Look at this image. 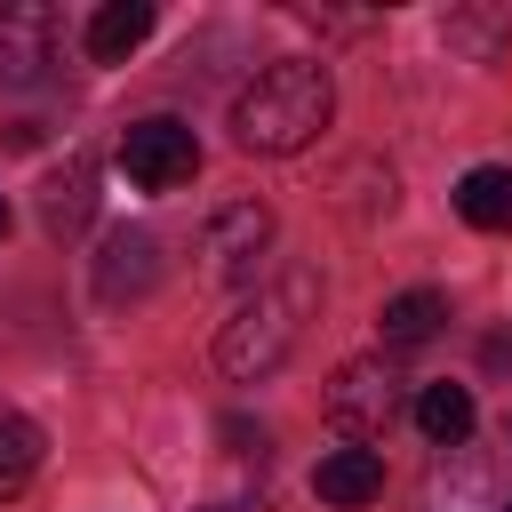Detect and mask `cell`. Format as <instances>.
I'll return each mask as SVG.
<instances>
[{
	"label": "cell",
	"mask_w": 512,
	"mask_h": 512,
	"mask_svg": "<svg viewBox=\"0 0 512 512\" xmlns=\"http://www.w3.org/2000/svg\"><path fill=\"white\" fill-rule=\"evenodd\" d=\"M328 120H336V80L312 56H280V64H264L232 96V144L240 152H272V160L280 152H304Z\"/></svg>",
	"instance_id": "1"
},
{
	"label": "cell",
	"mask_w": 512,
	"mask_h": 512,
	"mask_svg": "<svg viewBox=\"0 0 512 512\" xmlns=\"http://www.w3.org/2000/svg\"><path fill=\"white\" fill-rule=\"evenodd\" d=\"M320 304V272L288 264L280 280H256V296H240V312L216 328V368L232 384H264L296 344H304V312Z\"/></svg>",
	"instance_id": "2"
},
{
	"label": "cell",
	"mask_w": 512,
	"mask_h": 512,
	"mask_svg": "<svg viewBox=\"0 0 512 512\" xmlns=\"http://www.w3.org/2000/svg\"><path fill=\"white\" fill-rule=\"evenodd\" d=\"M408 416V392H400V368L392 360H344L336 376H328V424L344 432V440H384L392 424Z\"/></svg>",
	"instance_id": "3"
},
{
	"label": "cell",
	"mask_w": 512,
	"mask_h": 512,
	"mask_svg": "<svg viewBox=\"0 0 512 512\" xmlns=\"http://www.w3.org/2000/svg\"><path fill=\"white\" fill-rule=\"evenodd\" d=\"M120 176H128L136 192H184V184L200 176V136H192L184 120H168V112L128 120V128H120Z\"/></svg>",
	"instance_id": "4"
},
{
	"label": "cell",
	"mask_w": 512,
	"mask_h": 512,
	"mask_svg": "<svg viewBox=\"0 0 512 512\" xmlns=\"http://www.w3.org/2000/svg\"><path fill=\"white\" fill-rule=\"evenodd\" d=\"M264 248H272V208L264 200H224L200 232V272L224 280V288H248L264 272Z\"/></svg>",
	"instance_id": "5"
},
{
	"label": "cell",
	"mask_w": 512,
	"mask_h": 512,
	"mask_svg": "<svg viewBox=\"0 0 512 512\" xmlns=\"http://www.w3.org/2000/svg\"><path fill=\"white\" fill-rule=\"evenodd\" d=\"M160 280V240L144 224H112L104 248H96V304H128Z\"/></svg>",
	"instance_id": "6"
},
{
	"label": "cell",
	"mask_w": 512,
	"mask_h": 512,
	"mask_svg": "<svg viewBox=\"0 0 512 512\" xmlns=\"http://www.w3.org/2000/svg\"><path fill=\"white\" fill-rule=\"evenodd\" d=\"M56 64V16L48 8H0V80H48Z\"/></svg>",
	"instance_id": "7"
},
{
	"label": "cell",
	"mask_w": 512,
	"mask_h": 512,
	"mask_svg": "<svg viewBox=\"0 0 512 512\" xmlns=\"http://www.w3.org/2000/svg\"><path fill=\"white\" fill-rule=\"evenodd\" d=\"M88 216H96V160L72 152V160L40 184V232H48V240H72Z\"/></svg>",
	"instance_id": "8"
},
{
	"label": "cell",
	"mask_w": 512,
	"mask_h": 512,
	"mask_svg": "<svg viewBox=\"0 0 512 512\" xmlns=\"http://www.w3.org/2000/svg\"><path fill=\"white\" fill-rule=\"evenodd\" d=\"M312 488H320V504H376L384 496V456L376 448H360V440H344V448H328L320 464H312Z\"/></svg>",
	"instance_id": "9"
},
{
	"label": "cell",
	"mask_w": 512,
	"mask_h": 512,
	"mask_svg": "<svg viewBox=\"0 0 512 512\" xmlns=\"http://www.w3.org/2000/svg\"><path fill=\"white\" fill-rule=\"evenodd\" d=\"M376 328H384V344H392V352L432 344V336L448 328V288H400V296H384Z\"/></svg>",
	"instance_id": "10"
},
{
	"label": "cell",
	"mask_w": 512,
	"mask_h": 512,
	"mask_svg": "<svg viewBox=\"0 0 512 512\" xmlns=\"http://www.w3.org/2000/svg\"><path fill=\"white\" fill-rule=\"evenodd\" d=\"M144 40H152V0H104L88 16V56L96 64H128Z\"/></svg>",
	"instance_id": "11"
},
{
	"label": "cell",
	"mask_w": 512,
	"mask_h": 512,
	"mask_svg": "<svg viewBox=\"0 0 512 512\" xmlns=\"http://www.w3.org/2000/svg\"><path fill=\"white\" fill-rule=\"evenodd\" d=\"M456 216L472 232H512V168H496V160L464 168L456 176Z\"/></svg>",
	"instance_id": "12"
},
{
	"label": "cell",
	"mask_w": 512,
	"mask_h": 512,
	"mask_svg": "<svg viewBox=\"0 0 512 512\" xmlns=\"http://www.w3.org/2000/svg\"><path fill=\"white\" fill-rule=\"evenodd\" d=\"M416 432L432 448H464L472 440V392L464 384H424L416 392Z\"/></svg>",
	"instance_id": "13"
},
{
	"label": "cell",
	"mask_w": 512,
	"mask_h": 512,
	"mask_svg": "<svg viewBox=\"0 0 512 512\" xmlns=\"http://www.w3.org/2000/svg\"><path fill=\"white\" fill-rule=\"evenodd\" d=\"M448 48L456 56H472V64H496L504 48H512V8H448Z\"/></svg>",
	"instance_id": "14"
},
{
	"label": "cell",
	"mask_w": 512,
	"mask_h": 512,
	"mask_svg": "<svg viewBox=\"0 0 512 512\" xmlns=\"http://www.w3.org/2000/svg\"><path fill=\"white\" fill-rule=\"evenodd\" d=\"M40 424L32 416H16V408H0V496H16V488H32V472H40Z\"/></svg>",
	"instance_id": "15"
},
{
	"label": "cell",
	"mask_w": 512,
	"mask_h": 512,
	"mask_svg": "<svg viewBox=\"0 0 512 512\" xmlns=\"http://www.w3.org/2000/svg\"><path fill=\"white\" fill-rule=\"evenodd\" d=\"M224 440H232L240 456H264V424H248V416H224Z\"/></svg>",
	"instance_id": "16"
},
{
	"label": "cell",
	"mask_w": 512,
	"mask_h": 512,
	"mask_svg": "<svg viewBox=\"0 0 512 512\" xmlns=\"http://www.w3.org/2000/svg\"><path fill=\"white\" fill-rule=\"evenodd\" d=\"M488 360L504 368V360H512V336H488Z\"/></svg>",
	"instance_id": "17"
},
{
	"label": "cell",
	"mask_w": 512,
	"mask_h": 512,
	"mask_svg": "<svg viewBox=\"0 0 512 512\" xmlns=\"http://www.w3.org/2000/svg\"><path fill=\"white\" fill-rule=\"evenodd\" d=\"M0 240H8V192H0Z\"/></svg>",
	"instance_id": "18"
},
{
	"label": "cell",
	"mask_w": 512,
	"mask_h": 512,
	"mask_svg": "<svg viewBox=\"0 0 512 512\" xmlns=\"http://www.w3.org/2000/svg\"><path fill=\"white\" fill-rule=\"evenodd\" d=\"M208 512H240V504H208Z\"/></svg>",
	"instance_id": "19"
},
{
	"label": "cell",
	"mask_w": 512,
	"mask_h": 512,
	"mask_svg": "<svg viewBox=\"0 0 512 512\" xmlns=\"http://www.w3.org/2000/svg\"><path fill=\"white\" fill-rule=\"evenodd\" d=\"M504 512H512V504H504Z\"/></svg>",
	"instance_id": "20"
}]
</instances>
